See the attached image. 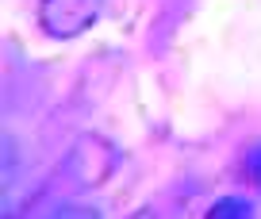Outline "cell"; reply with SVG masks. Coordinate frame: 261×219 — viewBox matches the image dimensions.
<instances>
[{
	"label": "cell",
	"instance_id": "obj_1",
	"mask_svg": "<svg viewBox=\"0 0 261 219\" xmlns=\"http://www.w3.org/2000/svg\"><path fill=\"white\" fill-rule=\"evenodd\" d=\"M104 16V0H39V27L58 42L81 39Z\"/></svg>",
	"mask_w": 261,
	"mask_h": 219
},
{
	"label": "cell",
	"instance_id": "obj_2",
	"mask_svg": "<svg viewBox=\"0 0 261 219\" xmlns=\"http://www.w3.org/2000/svg\"><path fill=\"white\" fill-rule=\"evenodd\" d=\"M204 219H257V204L250 196H219L204 211Z\"/></svg>",
	"mask_w": 261,
	"mask_h": 219
},
{
	"label": "cell",
	"instance_id": "obj_3",
	"mask_svg": "<svg viewBox=\"0 0 261 219\" xmlns=\"http://www.w3.org/2000/svg\"><path fill=\"white\" fill-rule=\"evenodd\" d=\"M242 177L250 181L253 188H261V146H253L250 154L242 158Z\"/></svg>",
	"mask_w": 261,
	"mask_h": 219
},
{
	"label": "cell",
	"instance_id": "obj_4",
	"mask_svg": "<svg viewBox=\"0 0 261 219\" xmlns=\"http://www.w3.org/2000/svg\"><path fill=\"white\" fill-rule=\"evenodd\" d=\"M50 219H100L92 208H85V204H65V208H58Z\"/></svg>",
	"mask_w": 261,
	"mask_h": 219
}]
</instances>
